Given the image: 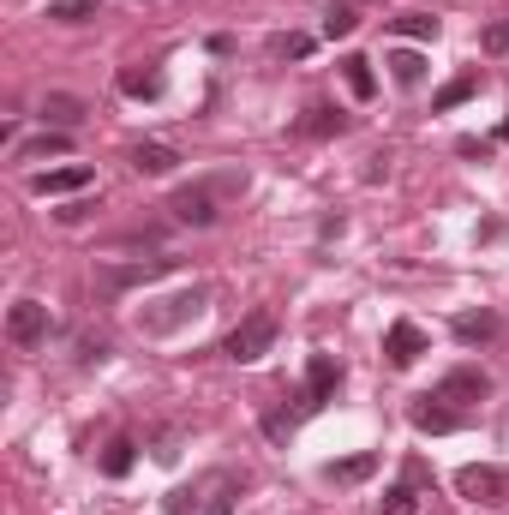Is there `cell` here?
<instances>
[{
  "label": "cell",
  "instance_id": "cell-1",
  "mask_svg": "<svg viewBox=\"0 0 509 515\" xmlns=\"http://www.w3.org/2000/svg\"><path fill=\"white\" fill-rule=\"evenodd\" d=\"M270 348H276V318H270V312H246V318L228 330V360H240V366L264 360Z\"/></svg>",
  "mask_w": 509,
  "mask_h": 515
},
{
  "label": "cell",
  "instance_id": "cell-2",
  "mask_svg": "<svg viewBox=\"0 0 509 515\" xmlns=\"http://www.w3.org/2000/svg\"><path fill=\"white\" fill-rule=\"evenodd\" d=\"M456 492H462L468 504L498 510V504H509V474L504 468H486V462H468V468L456 474Z\"/></svg>",
  "mask_w": 509,
  "mask_h": 515
},
{
  "label": "cell",
  "instance_id": "cell-3",
  "mask_svg": "<svg viewBox=\"0 0 509 515\" xmlns=\"http://www.w3.org/2000/svg\"><path fill=\"white\" fill-rule=\"evenodd\" d=\"M438 402H450V408H474V402H486L492 396V378L486 372H474V366H456V372H444L438 378V390H432Z\"/></svg>",
  "mask_w": 509,
  "mask_h": 515
},
{
  "label": "cell",
  "instance_id": "cell-4",
  "mask_svg": "<svg viewBox=\"0 0 509 515\" xmlns=\"http://www.w3.org/2000/svg\"><path fill=\"white\" fill-rule=\"evenodd\" d=\"M6 336H12L18 348H36V342H48V306H36V300H18V306L6 312Z\"/></svg>",
  "mask_w": 509,
  "mask_h": 515
},
{
  "label": "cell",
  "instance_id": "cell-5",
  "mask_svg": "<svg viewBox=\"0 0 509 515\" xmlns=\"http://www.w3.org/2000/svg\"><path fill=\"white\" fill-rule=\"evenodd\" d=\"M186 228H210L216 222V186H186V192H174V204H168Z\"/></svg>",
  "mask_w": 509,
  "mask_h": 515
},
{
  "label": "cell",
  "instance_id": "cell-6",
  "mask_svg": "<svg viewBox=\"0 0 509 515\" xmlns=\"http://www.w3.org/2000/svg\"><path fill=\"white\" fill-rule=\"evenodd\" d=\"M336 384H342V366H336L330 354H312V366H306V402H300V408H306V414H318V408L330 402V390H336Z\"/></svg>",
  "mask_w": 509,
  "mask_h": 515
},
{
  "label": "cell",
  "instance_id": "cell-7",
  "mask_svg": "<svg viewBox=\"0 0 509 515\" xmlns=\"http://www.w3.org/2000/svg\"><path fill=\"white\" fill-rule=\"evenodd\" d=\"M384 354H390V366H414V360L426 354V330L408 324V318H396L390 336H384Z\"/></svg>",
  "mask_w": 509,
  "mask_h": 515
},
{
  "label": "cell",
  "instance_id": "cell-8",
  "mask_svg": "<svg viewBox=\"0 0 509 515\" xmlns=\"http://www.w3.org/2000/svg\"><path fill=\"white\" fill-rule=\"evenodd\" d=\"M192 312H204V288H192V294H174V300H162V312H144L138 324L144 330H174L180 318H192Z\"/></svg>",
  "mask_w": 509,
  "mask_h": 515
},
{
  "label": "cell",
  "instance_id": "cell-9",
  "mask_svg": "<svg viewBox=\"0 0 509 515\" xmlns=\"http://www.w3.org/2000/svg\"><path fill=\"white\" fill-rule=\"evenodd\" d=\"M36 120H42L48 132H66V126H78V120H84V102H78V96H60V90H54V96H42Z\"/></svg>",
  "mask_w": 509,
  "mask_h": 515
},
{
  "label": "cell",
  "instance_id": "cell-10",
  "mask_svg": "<svg viewBox=\"0 0 509 515\" xmlns=\"http://www.w3.org/2000/svg\"><path fill=\"white\" fill-rule=\"evenodd\" d=\"M84 186H90V168H48V174H36V180H30V192H42V198L84 192Z\"/></svg>",
  "mask_w": 509,
  "mask_h": 515
},
{
  "label": "cell",
  "instance_id": "cell-11",
  "mask_svg": "<svg viewBox=\"0 0 509 515\" xmlns=\"http://www.w3.org/2000/svg\"><path fill=\"white\" fill-rule=\"evenodd\" d=\"M420 432H456L462 426V414L450 408V402H438V396H426V402H414V414H408Z\"/></svg>",
  "mask_w": 509,
  "mask_h": 515
},
{
  "label": "cell",
  "instance_id": "cell-12",
  "mask_svg": "<svg viewBox=\"0 0 509 515\" xmlns=\"http://www.w3.org/2000/svg\"><path fill=\"white\" fill-rule=\"evenodd\" d=\"M132 168L150 174V180H156V174H174V168H180V150H174V144H138V150H132Z\"/></svg>",
  "mask_w": 509,
  "mask_h": 515
},
{
  "label": "cell",
  "instance_id": "cell-13",
  "mask_svg": "<svg viewBox=\"0 0 509 515\" xmlns=\"http://www.w3.org/2000/svg\"><path fill=\"white\" fill-rule=\"evenodd\" d=\"M342 78H348V90L366 102V96H378V78H372V60H360V54H348L342 60Z\"/></svg>",
  "mask_w": 509,
  "mask_h": 515
},
{
  "label": "cell",
  "instance_id": "cell-14",
  "mask_svg": "<svg viewBox=\"0 0 509 515\" xmlns=\"http://www.w3.org/2000/svg\"><path fill=\"white\" fill-rule=\"evenodd\" d=\"M360 30V6H348V0H336L330 12H324V36L336 42V36H354Z\"/></svg>",
  "mask_w": 509,
  "mask_h": 515
},
{
  "label": "cell",
  "instance_id": "cell-15",
  "mask_svg": "<svg viewBox=\"0 0 509 515\" xmlns=\"http://www.w3.org/2000/svg\"><path fill=\"white\" fill-rule=\"evenodd\" d=\"M390 30L396 36H414V42H432L438 36V18L432 12H402V18H390Z\"/></svg>",
  "mask_w": 509,
  "mask_h": 515
},
{
  "label": "cell",
  "instance_id": "cell-16",
  "mask_svg": "<svg viewBox=\"0 0 509 515\" xmlns=\"http://www.w3.org/2000/svg\"><path fill=\"white\" fill-rule=\"evenodd\" d=\"M456 336H462V342H492V336H498V318H492V312H462V318H456Z\"/></svg>",
  "mask_w": 509,
  "mask_h": 515
},
{
  "label": "cell",
  "instance_id": "cell-17",
  "mask_svg": "<svg viewBox=\"0 0 509 515\" xmlns=\"http://www.w3.org/2000/svg\"><path fill=\"white\" fill-rule=\"evenodd\" d=\"M372 468H378V456H348V462H330L324 474H330L336 486H360V480H366Z\"/></svg>",
  "mask_w": 509,
  "mask_h": 515
},
{
  "label": "cell",
  "instance_id": "cell-18",
  "mask_svg": "<svg viewBox=\"0 0 509 515\" xmlns=\"http://www.w3.org/2000/svg\"><path fill=\"white\" fill-rule=\"evenodd\" d=\"M390 72H396V84H420V78H426V54L396 48V54H390Z\"/></svg>",
  "mask_w": 509,
  "mask_h": 515
},
{
  "label": "cell",
  "instance_id": "cell-19",
  "mask_svg": "<svg viewBox=\"0 0 509 515\" xmlns=\"http://www.w3.org/2000/svg\"><path fill=\"white\" fill-rule=\"evenodd\" d=\"M102 474H108V480H120V474H132V438H114V444L102 450Z\"/></svg>",
  "mask_w": 509,
  "mask_h": 515
},
{
  "label": "cell",
  "instance_id": "cell-20",
  "mask_svg": "<svg viewBox=\"0 0 509 515\" xmlns=\"http://www.w3.org/2000/svg\"><path fill=\"white\" fill-rule=\"evenodd\" d=\"M48 18L54 24H84V18H96V0H48Z\"/></svg>",
  "mask_w": 509,
  "mask_h": 515
},
{
  "label": "cell",
  "instance_id": "cell-21",
  "mask_svg": "<svg viewBox=\"0 0 509 515\" xmlns=\"http://www.w3.org/2000/svg\"><path fill=\"white\" fill-rule=\"evenodd\" d=\"M414 510H420L414 480H402V486H390V492H384V515H414Z\"/></svg>",
  "mask_w": 509,
  "mask_h": 515
},
{
  "label": "cell",
  "instance_id": "cell-22",
  "mask_svg": "<svg viewBox=\"0 0 509 515\" xmlns=\"http://www.w3.org/2000/svg\"><path fill=\"white\" fill-rule=\"evenodd\" d=\"M474 90H480V72H462L456 84H444V90H438V108H456V102H468Z\"/></svg>",
  "mask_w": 509,
  "mask_h": 515
},
{
  "label": "cell",
  "instance_id": "cell-23",
  "mask_svg": "<svg viewBox=\"0 0 509 515\" xmlns=\"http://www.w3.org/2000/svg\"><path fill=\"white\" fill-rule=\"evenodd\" d=\"M60 150H66V132H42V138H30L18 156H24V162H36V156H60Z\"/></svg>",
  "mask_w": 509,
  "mask_h": 515
},
{
  "label": "cell",
  "instance_id": "cell-24",
  "mask_svg": "<svg viewBox=\"0 0 509 515\" xmlns=\"http://www.w3.org/2000/svg\"><path fill=\"white\" fill-rule=\"evenodd\" d=\"M120 90H126V96H156L162 78H156V72H120Z\"/></svg>",
  "mask_w": 509,
  "mask_h": 515
},
{
  "label": "cell",
  "instance_id": "cell-25",
  "mask_svg": "<svg viewBox=\"0 0 509 515\" xmlns=\"http://www.w3.org/2000/svg\"><path fill=\"white\" fill-rule=\"evenodd\" d=\"M480 48H486V54H509V18H492V24H486Z\"/></svg>",
  "mask_w": 509,
  "mask_h": 515
},
{
  "label": "cell",
  "instance_id": "cell-26",
  "mask_svg": "<svg viewBox=\"0 0 509 515\" xmlns=\"http://www.w3.org/2000/svg\"><path fill=\"white\" fill-rule=\"evenodd\" d=\"M300 132H342V114H330V108H312V114L300 120Z\"/></svg>",
  "mask_w": 509,
  "mask_h": 515
},
{
  "label": "cell",
  "instance_id": "cell-27",
  "mask_svg": "<svg viewBox=\"0 0 509 515\" xmlns=\"http://www.w3.org/2000/svg\"><path fill=\"white\" fill-rule=\"evenodd\" d=\"M306 48H312V36H282V42H276L282 60H306Z\"/></svg>",
  "mask_w": 509,
  "mask_h": 515
},
{
  "label": "cell",
  "instance_id": "cell-28",
  "mask_svg": "<svg viewBox=\"0 0 509 515\" xmlns=\"http://www.w3.org/2000/svg\"><path fill=\"white\" fill-rule=\"evenodd\" d=\"M204 515H234V498H228V492H216V498H210V510Z\"/></svg>",
  "mask_w": 509,
  "mask_h": 515
}]
</instances>
